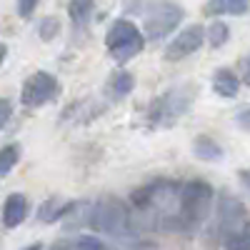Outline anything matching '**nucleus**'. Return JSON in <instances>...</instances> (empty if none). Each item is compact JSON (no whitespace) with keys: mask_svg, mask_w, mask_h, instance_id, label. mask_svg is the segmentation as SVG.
Instances as JSON below:
<instances>
[{"mask_svg":"<svg viewBox=\"0 0 250 250\" xmlns=\"http://www.w3.org/2000/svg\"><path fill=\"white\" fill-rule=\"evenodd\" d=\"M215 213H218V225L223 228L228 235L240 233V230H238V223L245 218V208H243V203H238V200L230 198V195H223V198L218 200Z\"/></svg>","mask_w":250,"mask_h":250,"instance_id":"nucleus-8","label":"nucleus"},{"mask_svg":"<svg viewBox=\"0 0 250 250\" xmlns=\"http://www.w3.org/2000/svg\"><path fill=\"white\" fill-rule=\"evenodd\" d=\"M133 88H135V80L128 70H115L105 83V93L110 100H125L133 93Z\"/></svg>","mask_w":250,"mask_h":250,"instance_id":"nucleus-10","label":"nucleus"},{"mask_svg":"<svg viewBox=\"0 0 250 250\" xmlns=\"http://www.w3.org/2000/svg\"><path fill=\"white\" fill-rule=\"evenodd\" d=\"M10 113H13V108H10V100H8V98H3V100H0V125H5V123H8Z\"/></svg>","mask_w":250,"mask_h":250,"instance_id":"nucleus-24","label":"nucleus"},{"mask_svg":"<svg viewBox=\"0 0 250 250\" xmlns=\"http://www.w3.org/2000/svg\"><path fill=\"white\" fill-rule=\"evenodd\" d=\"M90 218H93V205L90 203H73L70 210L65 213L62 223H65V230H80V228H90Z\"/></svg>","mask_w":250,"mask_h":250,"instance_id":"nucleus-14","label":"nucleus"},{"mask_svg":"<svg viewBox=\"0 0 250 250\" xmlns=\"http://www.w3.org/2000/svg\"><path fill=\"white\" fill-rule=\"evenodd\" d=\"M18 158H20V148H18V145H5L3 153H0V175L8 178L10 170H13V165L18 163Z\"/></svg>","mask_w":250,"mask_h":250,"instance_id":"nucleus-19","label":"nucleus"},{"mask_svg":"<svg viewBox=\"0 0 250 250\" xmlns=\"http://www.w3.org/2000/svg\"><path fill=\"white\" fill-rule=\"evenodd\" d=\"M25 218H28V198L23 193L8 195L5 203H3V225L8 230H13V228L23 225Z\"/></svg>","mask_w":250,"mask_h":250,"instance_id":"nucleus-9","label":"nucleus"},{"mask_svg":"<svg viewBox=\"0 0 250 250\" xmlns=\"http://www.w3.org/2000/svg\"><path fill=\"white\" fill-rule=\"evenodd\" d=\"M193 153H195L198 160H205V163H218L225 155L220 145L213 138H208V135H200V138L193 140Z\"/></svg>","mask_w":250,"mask_h":250,"instance_id":"nucleus-15","label":"nucleus"},{"mask_svg":"<svg viewBox=\"0 0 250 250\" xmlns=\"http://www.w3.org/2000/svg\"><path fill=\"white\" fill-rule=\"evenodd\" d=\"M38 33H40V38H43V40H53L60 33V23H58L55 18H45V20H40Z\"/></svg>","mask_w":250,"mask_h":250,"instance_id":"nucleus-21","label":"nucleus"},{"mask_svg":"<svg viewBox=\"0 0 250 250\" xmlns=\"http://www.w3.org/2000/svg\"><path fill=\"white\" fill-rule=\"evenodd\" d=\"M70 200H60V198H48V200H43L40 203V208H38V220L40 223H58V220H62L65 218V213L70 210Z\"/></svg>","mask_w":250,"mask_h":250,"instance_id":"nucleus-11","label":"nucleus"},{"mask_svg":"<svg viewBox=\"0 0 250 250\" xmlns=\"http://www.w3.org/2000/svg\"><path fill=\"white\" fill-rule=\"evenodd\" d=\"M250 10V0H208L205 13L210 18L218 15H243Z\"/></svg>","mask_w":250,"mask_h":250,"instance_id":"nucleus-12","label":"nucleus"},{"mask_svg":"<svg viewBox=\"0 0 250 250\" xmlns=\"http://www.w3.org/2000/svg\"><path fill=\"white\" fill-rule=\"evenodd\" d=\"M205 33H208V43H210V48L225 45L228 38H230V28H228L223 20H215V23H210V28H208Z\"/></svg>","mask_w":250,"mask_h":250,"instance_id":"nucleus-18","label":"nucleus"},{"mask_svg":"<svg viewBox=\"0 0 250 250\" xmlns=\"http://www.w3.org/2000/svg\"><path fill=\"white\" fill-rule=\"evenodd\" d=\"M35 8H38V0H18V13H20V18H30Z\"/></svg>","mask_w":250,"mask_h":250,"instance_id":"nucleus-22","label":"nucleus"},{"mask_svg":"<svg viewBox=\"0 0 250 250\" xmlns=\"http://www.w3.org/2000/svg\"><path fill=\"white\" fill-rule=\"evenodd\" d=\"M93 10H95L93 0H70V3H68V15H70L73 23L80 25V28L93 18Z\"/></svg>","mask_w":250,"mask_h":250,"instance_id":"nucleus-16","label":"nucleus"},{"mask_svg":"<svg viewBox=\"0 0 250 250\" xmlns=\"http://www.w3.org/2000/svg\"><path fill=\"white\" fill-rule=\"evenodd\" d=\"M240 183H243L245 190L250 193V170H243V173H240Z\"/></svg>","mask_w":250,"mask_h":250,"instance_id":"nucleus-25","label":"nucleus"},{"mask_svg":"<svg viewBox=\"0 0 250 250\" xmlns=\"http://www.w3.org/2000/svg\"><path fill=\"white\" fill-rule=\"evenodd\" d=\"M228 248H243V250H250V223H245L240 228V233H235L230 240H225Z\"/></svg>","mask_w":250,"mask_h":250,"instance_id":"nucleus-20","label":"nucleus"},{"mask_svg":"<svg viewBox=\"0 0 250 250\" xmlns=\"http://www.w3.org/2000/svg\"><path fill=\"white\" fill-rule=\"evenodd\" d=\"M213 210V188L203 180H190L180 188V228L193 230Z\"/></svg>","mask_w":250,"mask_h":250,"instance_id":"nucleus-2","label":"nucleus"},{"mask_svg":"<svg viewBox=\"0 0 250 250\" xmlns=\"http://www.w3.org/2000/svg\"><path fill=\"white\" fill-rule=\"evenodd\" d=\"M180 20H183V8L175 5V3H155L148 15H145V38L148 40H163L165 35H170L178 25H180Z\"/></svg>","mask_w":250,"mask_h":250,"instance_id":"nucleus-5","label":"nucleus"},{"mask_svg":"<svg viewBox=\"0 0 250 250\" xmlns=\"http://www.w3.org/2000/svg\"><path fill=\"white\" fill-rule=\"evenodd\" d=\"M55 248H78V250H103L105 243L100 238H93V235H78V238H70V240H60L55 243Z\"/></svg>","mask_w":250,"mask_h":250,"instance_id":"nucleus-17","label":"nucleus"},{"mask_svg":"<svg viewBox=\"0 0 250 250\" xmlns=\"http://www.w3.org/2000/svg\"><path fill=\"white\" fill-rule=\"evenodd\" d=\"M235 123L240 125L243 130L250 133V105H245V108H240V110L235 113Z\"/></svg>","mask_w":250,"mask_h":250,"instance_id":"nucleus-23","label":"nucleus"},{"mask_svg":"<svg viewBox=\"0 0 250 250\" xmlns=\"http://www.w3.org/2000/svg\"><path fill=\"white\" fill-rule=\"evenodd\" d=\"M205 40H208V33H205L203 25H198V23L188 25L168 43V48H165V60H183L188 55H193V53L200 50V45Z\"/></svg>","mask_w":250,"mask_h":250,"instance_id":"nucleus-7","label":"nucleus"},{"mask_svg":"<svg viewBox=\"0 0 250 250\" xmlns=\"http://www.w3.org/2000/svg\"><path fill=\"white\" fill-rule=\"evenodd\" d=\"M90 228L98 233H105L110 238H128L133 235V215L128 205L118 198H103L93 205Z\"/></svg>","mask_w":250,"mask_h":250,"instance_id":"nucleus-1","label":"nucleus"},{"mask_svg":"<svg viewBox=\"0 0 250 250\" xmlns=\"http://www.w3.org/2000/svg\"><path fill=\"white\" fill-rule=\"evenodd\" d=\"M190 105H193V85H190V83L178 85V88H170L160 100H155L153 123H158V125H170V123H175L180 115H185Z\"/></svg>","mask_w":250,"mask_h":250,"instance_id":"nucleus-4","label":"nucleus"},{"mask_svg":"<svg viewBox=\"0 0 250 250\" xmlns=\"http://www.w3.org/2000/svg\"><path fill=\"white\" fill-rule=\"evenodd\" d=\"M58 93H60V83L50 73L38 70L30 78H25L23 88H20V103H23L25 108H40V105H45V103L55 100Z\"/></svg>","mask_w":250,"mask_h":250,"instance_id":"nucleus-6","label":"nucleus"},{"mask_svg":"<svg viewBox=\"0 0 250 250\" xmlns=\"http://www.w3.org/2000/svg\"><path fill=\"white\" fill-rule=\"evenodd\" d=\"M105 45L113 55L115 62H128L133 60L143 45H145V35L138 30L135 23H130V20H115V23L108 28V35H105Z\"/></svg>","mask_w":250,"mask_h":250,"instance_id":"nucleus-3","label":"nucleus"},{"mask_svg":"<svg viewBox=\"0 0 250 250\" xmlns=\"http://www.w3.org/2000/svg\"><path fill=\"white\" fill-rule=\"evenodd\" d=\"M245 80H248V83H250V58H248V60H245Z\"/></svg>","mask_w":250,"mask_h":250,"instance_id":"nucleus-26","label":"nucleus"},{"mask_svg":"<svg viewBox=\"0 0 250 250\" xmlns=\"http://www.w3.org/2000/svg\"><path fill=\"white\" fill-rule=\"evenodd\" d=\"M213 90H215L220 98H235L238 90H240V80L233 75L230 68H220V70H215V75H213Z\"/></svg>","mask_w":250,"mask_h":250,"instance_id":"nucleus-13","label":"nucleus"}]
</instances>
